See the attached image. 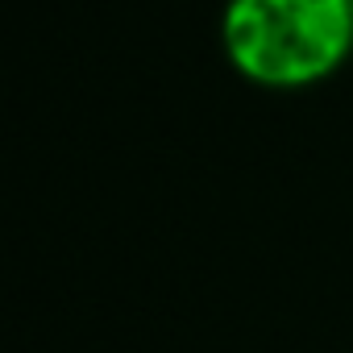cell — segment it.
<instances>
[{
  "label": "cell",
  "instance_id": "obj_1",
  "mask_svg": "<svg viewBox=\"0 0 353 353\" xmlns=\"http://www.w3.org/2000/svg\"><path fill=\"white\" fill-rule=\"evenodd\" d=\"M353 46V0H229V63L266 88H307Z\"/></svg>",
  "mask_w": 353,
  "mask_h": 353
}]
</instances>
